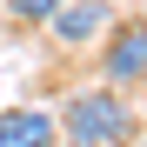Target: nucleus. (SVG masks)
<instances>
[{"label":"nucleus","instance_id":"1","mask_svg":"<svg viewBox=\"0 0 147 147\" xmlns=\"http://www.w3.org/2000/svg\"><path fill=\"white\" fill-rule=\"evenodd\" d=\"M54 127L67 134V147H120L134 134V107H127L120 87H87V94L67 100V114L54 120Z\"/></svg>","mask_w":147,"mask_h":147},{"label":"nucleus","instance_id":"2","mask_svg":"<svg viewBox=\"0 0 147 147\" xmlns=\"http://www.w3.org/2000/svg\"><path fill=\"white\" fill-rule=\"evenodd\" d=\"M100 74H107V87H120V94L140 87V74H147V27H140V20H107Z\"/></svg>","mask_w":147,"mask_h":147},{"label":"nucleus","instance_id":"3","mask_svg":"<svg viewBox=\"0 0 147 147\" xmlns=\"http://www.w3.org/2000/svg\"><path fill=\"white\" fill-rule=\"evenodd\" d=\"M107 20H114V7H107V0H60V13L47 20V27H54V40H60V47H80V40H94V34H100Z\"/></svg>","mask_w":147,"mask_h":147},{"label":"nucleus","instance_id":"4","mask_svg":"<svg viewBox=\"0 0 147 147\" xmlns=\"http://www.w3.org/2000/svg\"><path fill=\"white\" fill-rule=\"evenodd\" d=\"M60 127H54V114H40V107H13V114H0V147H54Z\"/></svg>","mask_w":147,"mask_h":147},{"label":"nucleus","instance_id":"5","mask_svg":"<svg viewBox=\"0 0 147 147\" xmlns=\"http://www.w3.org/2000/svg\"><path fill=\"white\" fill-rule=\"evenodd\" d=\"M13 7V20H27V27H47V20L60 13V0H7Z\"/></svg>","mask_w":147,"mask_h":147}]
</instances>
